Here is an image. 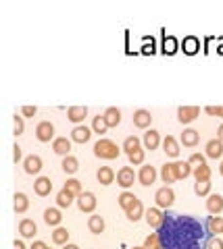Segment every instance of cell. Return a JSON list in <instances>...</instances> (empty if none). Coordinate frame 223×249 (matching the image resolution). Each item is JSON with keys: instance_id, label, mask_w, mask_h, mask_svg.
<instances>
[{"instance_id": "obj_1", "label": "cell", "mask_w": 223, "mask_h": 249, "mask_svg": "<svg viewBox=\"0 0 223 249\" xmlns=\"http://www.w3.org/2000/svg\"><path fill=\"white\" fill-rule=\"evenodd\" d=\"M163 249H204L211 232L204 222L188 214H169L165 212V222L157 231Z\"/></svg>"}, {"instance_id": "obj_2", "label": "cell", "mask_w": 223, "mask_h": 249, "mask_svg": "<svg viewBox=\"0 0 223 249\" xmlns=\"http://www.w3.org/2000/svg\"><path fill=\"white\" fill-rule=\"evenodd\" d=\"M94 154L102 160H115V158H119L121 150L117 147V143L111 142V139H98L94 143Z\"/></svg>"}, {"instance_id": "obj_3", "label": "cell", "mask_w": 223, "mask_h": 249, "mask_svg": "<svg viewBox=\"0 0 223 249\" xmlns=\"http://www.w3.org/2000/svg\"><path fill=\"white\" fill-rule=\"evenodd\" d=\"M155 199H157V206L159 208H171L173 206V201H175V193H173V189L169 185H165V187H161V189L155 193Z\"/></svg>"}, {"instance_id": "obj_4", "label": "cell", "mask_w": 223, "mask_h": 249, "mask_svg": "<svg viewBox=\"0 0 223 249\" xmlns=\"http://www.w3.org/2000/svg\"><path fill=\"white\" fill-rule=\"evenodd\" d=\"M36 137L38 142H50V139H55V124L50 121H40L36 127Z\"/></svg>"}, {"instance_id": "obj_5", "label": "cell", "mask_w": 223, "mask_h": 249, "mask_svg": "<svg viewBox=\"0 0 223 249\" xmlns=\"http://www.w3.org/2000/svg\"><path fill=\"white\" fill-rule=\"evenodd\" d=\"M144 218H146V222H148V227H152L155 231H159L161 224L165 222V214L161 212V208H148L144 212Z\"/></svg>"}, {"instance_id": "obj_6", "label": "cell", "mask_w": 223, "mask_h": 249, "mask_svg": "<svg viewBox=\"0 0 223 249\" xmlns=\"http://www.w3.org/2000/svg\"><path fill=\"white\" fill-rule=\"evenodd\" d=\"M78 206H80L81 212H94V210H96V197H94V193L83 191L81 196L78 197Z\"/></svg>"}, {"instance_id": "obj_7", "label": "cell", "mask_w": 223, "mask_h": 249, "mask_svg": "<svg viewBox=\"0 0 223 249\" xmlns=\"http://www.w3.org/2000/svg\"><path fill=\"white\" fill-rule=\"evenodd\" d=\"M198 114H201V108H198V106H182L178 110V121L186 124V123L194 121Z\"/></svg>"}, {"instance_id": "obj_8", "label": "cell", "mask_w": 223, "mask_h": 249, "mask_svg": "<svg viewBox=\"0 0 223 249\" xmlns=\"http://www.w3.org/2000/svg\"><path fill=\"white\" fill-rule=\"evenodd\" d=\"M136 181V175H134V168L129 166H123L119 173H117V185H121L123 189H127V187H132Z\"/></svg>"}, {"instance_id": "obj_9", "label": "cell", "mask_w": 223, "mask_h": 249, "mask_svg": "<svg viewBox=\"0 0 223 249\" xmlns=\"http://www.w3.org/2000/svg\"><path fill=\"white\" fill-rule=\"evenodd\" d=\"M23 168H25L27 175H38L42 170V158L40 156H36V154L27 156V158L23 160Z\"/></svg>"}, {"instance_id": "obj_10", "label": "cell", "mask_w": 223, "mask_h": 249, "mask_svg": "<svg viewBox=\"0 0 223 249\" xmlns=\"http://www.w3.org/2000/svg\"><path fill=\"white\" fill-rule=\"evenodd\" d=\"M155 178H157V170L155 166H150V164H146L140 168V173H138V181H140L144 187H148L155 183Z\"/></svg>"}, {"instance_id": "obj_11", "label": "cell", "mask_w": 223, "mask_h": 249, "mask_svg": "<svg viewBox=\"0 0 223 249\" xmlns=\"http://www.w3.org/2000/svg\"><path fill=\"white\" fill-rule=\"evenodd\" d=\"M34 191H36L40 197L50 196V191H52V181H50L48 177H40V178H36V183H34Z\"/></svg>"}, {"instance_id": "obj_12", "label": "cell", "mask_w": 223, "mask_h": 249, "mask_svg": "<svg viewBox=\"0 0 223 249\" xmlns=\"http://www.w3.org/2000/svg\"><path fill=\"white\" fill-rule=\"evenodd\" d=\"M150 123H152V114L148 110H144V108H140V110H136L134 112V124L138 129H146V127H150Z\"/></svg>"}, {"instance_id": "obj_13", "label": "cell", "mask_w": 223, "mask_h": 249, "mask_svg": "<svg viewBox=\"0 0 223 249\" xmlns=\"http://www.w3.org/2000/svg\"><path fill=\"white\" fill-rule=\"evenodd\" d=\"M206 210H209L213 216L223 212V197L219 196V193H211L209 196V199H206Z\"/></svg>"}, {"instance_id": "obj_14", "label": "cell", "mask_w": 223, "mask_h": 249, "mask_svg": "<svg viewBox=\"0 0 223 249\" xmlns=\"http://www.w3.org/2000/svg\"><path fill=\"white\" fill-rule=\"evenodd\" d=\"M204 227H206V231L211 232V237H217L219 232H223V218L209 216L206 218V222H204Z\"/></svg>"}, {"instance_id": "obj_15", "label": "cell", "mask_w": 223, "mask_h": 249, "mask_svg": "<svg viewBox=\"0 0 223 249\" xmlns=\"http://www.w3.org/2000/svg\"><path fill=\"white\" fill-rule=\"evenodd\" d=\"M19 232H21V237H25V239H34V235L38 232L36 222L29 220V218H23L19 222Z\"/></svg>"}, {"instance_id": "obj_16", "label": "cell", "mask_w": 223, "mask_h": 249, "mask_svg": "<svg viewBox=\"0 0 223 249\" xmlns=\"http://www.w3.org/2000/svg\"><path fill=\"white\" fill-rule=\"evenodd\" d=\"M90 137H92V131L86 127V124H80V127H75L71 131V139H73V142H78V143L90 142Z\"/></svg>"}, {"instance_id": "obj_17", "label": "cell", "mask_w": 223, "mask_h": 249, "mask_svg": "<svg viewBox=\"0 0 223 249\" xmlns=\"http://www.w3.org/2000/svg\"><path fill=\"white\" fill-rule=\"evenodd\" d=\"M163 150H165V154L169 156V158H178V156H180V143L175 142V137L167 135L163 139Z\"/></svg>"}, {"instance_id": "obj_18", "label": "cell", "mask_w": 223, "mask_h": 249, "mask_svg": "<svg viewBox=\"0 0 223 249\" xmlns=\"http://www.w3.org/2000/svg\"><path fill=\"white\" fill-rule=\"evenodd\" d=\"M52 150L61 156H69V152H71V142H69L67 137H55L52 139Z\"/></svg>"}, {"instance_id": "obj_19", "label": "cell", "mask_w": 223, "mask_h": 249, "mask_svg": "<svg viewBox=\"0 0 223 249\" xmlns=\"http://www.w3.org/2000/svg\"><path fill=\"white\" fill-rule=\"evenodd\" d=\"M206 156L213 160H217L223 156V142L219 139H211V142H206Z\"/></svg>"}, {"instance_id": "obj_20", "label": "cell", "mask_w": 223, "mask_h": 249, "mask_svg": "<svg viewBox=\"0 0 223 249\" xmlns=\"http://www.w3.org/2000/svg\"><path fill=\"white\" fill-rule=\"evenodd\" d=\"M88 116V108L86 106H71L67 110V119L71 123H81Z\"/></svg>"}, {"instance_id": "obj_21", "label": "cell", "mask_w": 223, "mask_h": 249, "mask_svg": "<svg viewBox=\"0 0 223 249\" xmlns=\"http://www.w3.org/2000/svg\"><path fill=\"white\" fill-rule=\"evenodd\" d=\"M102 116H104L106 124H109V129H111V127H117V124L121 123V110H119V108H115V106L106 108Z\"/></svg>"}, {"instance_id": "obj_22", "label": "cell", "mask_w": 223, "mask_h": 249, "mask_svg": "<svg viewBox=\"0 0 223 249\" xmlns=\"http://www.w3.org/2000/svg\"><path fill=\"white\" fill-rule=\"evenodd\" d=\"M61 220H63V216H61V212H59L57 208L44 210V222L48 224V227H59Z\"/></svg>"}, {"instance_id": "obj_23", "label": "cell", "mask_w": 223, "mask_h": 249, "mask_svg": "<svg viewBox=\"0 0 223 249\" xmlns=\"http://www.w3.org/2000/svg\"><path fill=\"white\" fill-rule=\"evenodd\" d=\"M125 216H127L132 222H138V220H140V218L144 216V206H142V201H140V199H136V204H134V206H129V208L125 210Z\"/></svg>"}, {"instance_id": "obj_24", "label": "cell", "mask_w": 223, "mask_h": 249, "mask_svg": "<svg viewBox=\"0 0 223 249\" xmlns=\"http://www.w3.org/2000/svg\"><path fill=\"white\" fill-rule=\"evenodd\" d=\"M13 208H15V212L17 214H23V212H27V208H29V199L25 193H15L13 196Z\"/></svg>"}, {"instance_id": "obj_25", "label": "cell", "mask_w": 223, "mask_h": 249, "mask_svg": "<svg viewBox=\"0 0 223 249\" xmlns=\"http://www.w3.org/2000/svg\"><path fill=\"white\" fill-rule=\"evenodd\" d=\"M88 229H90V232H94V235H101L104 231V218L98 214H92L88 218Z\"/></svg>"}, {"instance_id": "obj_26", "label": "cell", "mask_w": 223, "mask_h": 249, "mask_svg": "<svg viewBox=\"0 0 223 249\" xmlns=\"http://www.w3.org/2000/svg\"><path fill=\"white\" fill-rule=\"evenodd\" d=\"M159 143H161V135H159V131H155V129H150L148 133H144V145H146V150H157L159 147Z\"/></svg>"}, {"instance_id": "obj_27", "label": "cell", "mask_w": 223, "mask_h": 249, "mask_svg": "<svg viewBox=\"0 0 223 249\" xmlns=\"http://www.w3.org/2000/svg\"><path fill=\"white\" fill-rule=\"evenodd\" d=\"M96 178H98V183H101V185H111V183H115V173H113V168L101 166V168H98V173H96Z\"/></svg>"}, {"instance_id": "obj_28", "label": "cell", "mask_w": 223, "mask_h": 249, "mask_svg": "<svg viewBox=\"0 0 223 249\" xmlns=\"http://www.w3.org/2000/svg\"><path fill=\"white\" fill-rule=\"evenodd\" d=\"M173 168H175V177H178V181L180 178H186L192 175V164L190 162H173Z\"/></svg>"}, {"instance_id": "obj_29", "label": "cell", "mask_w": 223, "mask_h": 249, "mask_svg": "<svg viewBox=\"0 0 223 249\" xmlns=\"http://www.w3.org/2000/svg\"><path fill=\"white\" fill-rule=\"evenodd\" d=\"M123 150H125V154H127V156H132L134 152L142 150L140 139H138L136 135H129V137H125V142H123Z\"/></svg>"}, {"instance_id": "obj_30", "label": "cell", "mask_w": 223, "mask_h": 249, "mask_svg": "<svg viewBox=\"0 0 223 249\" xmlns=\"http://www.w3.org/2000/svg\"><path fill=\"white\" fill-rule=\"evenodd\" d=\"M61 166H63V170H65L67 175H73V173H78L80 162H78V158H75V156L69 154V156H65V158H63V164H61Z\"/></svg>"}, {"instance_id": "obj_31", "label": "cell", "mask_w": 223, "mask_h": 249, "mask_svg": "<svg viewBox=\"0 0 223 249\" xmlns=\"http://www.w3.org/2000/svg\"><path fill=\"white\" fill-rule=\"evenodd\" d=\"M182 143L186 145V147H194L198 143V131H194V129H183Z\"/></svg>"}, {"instance_id": "obj_32", "label": "cell", "mask_w": 223, "mask_h": 249, "mask_svg": "<svg viewBox=\"0 0 223 249\" xmlns=\"http://www.w3.org/2000/svg\"><path fill=\"white\" fill-rule=\"evenodd\" d=\"M161 178H163V183H175L178 181V177H175V168H173V162H169V164H165L163 168H161Z\"/></svg>"}, {"instance_id": "obj_33", "label": "cell", "mask_w": 223, "mask_h": 249, "mask_svg": "<svg viewBox=\"0 0 223 249\" xmlns=\"http://www.w3.org/2000/svg\"><path fill=\"white\" fill-rule=\"evenodd\" d=\"M73 193H69L67 189H61L59 191V196H57V204H59V208H69L73 204Z\"/></svg>"}, {"instance_id": "obj_34", "label": "cell", "mask_w": 223, "mask_h": 249, "mask_svg": "<svg viewBox=\"0 0 223 249\" xmlns=\"http://www.w3.org/2000/svg\"><path fill=\"white\" fill-rule=\"evenodd\" d=\"M192 175H194L196 181H209V178H211V168L206 166V164L194 166V170H192Z\"/></svg>"}, {"instance_id": "obj_35", "label": "cell", "mask_w": 223, "mask_h": 249, "mask_svg": "<svg viewBox=\"0 0 223 249\" xmlns=\"http://www.w3.org/2000/svg\"><path fill=\"white\" fill-rule=\"evenodd\" d=\"M52 241H55L57 245H67V241H69V231L63 229V227H57L55 232H52Z\"/></svg>"}, {"instance_id": "obj_36", "label": "cell", "mask_w": 223, "mask_h": 249, "mask_svg": "<svg viewBox=\"0 0 223 249\" xmlns=\"http://www.w3.org/2000/svg\"><path fill=\"white\" fill-rule=\"evenodd\" d=\"M92 129H94V133H98V135H102V133H106V129H109V124H106V121H104V116H94V121H92Z\"/></svg>"}, {"instance_id": "obj_37", "label": "cell", "mask_w": 223, "mask_h": 249, "mask_svg": "<svg viewBox=\"0 0 223 249\" xmlns=\"http://www.w3.org/2000/svg\"><path fill=\"white\" fill-rule=\"evenodd\" d=\"M136 199H138V197L134 196L132 191H123L121 196H119V206H121L123 210H127L129 206H134V204H136Z\"/></svg>"}, {"instance_id": "obj_38", "label": "cell", "mask_w": 223, "mask_h": 249, "mask_svg": "<svg viewBox=\"0 0 223 249\" xmlns=\"http://www.w3.org/2000/svg\"><path fill=\"white\" fill-rule=\"evenodd\" d=\"M63 189H67L69 193H73L75 197H80L81 193H83V191H81V183L78 181V178H69V181L65 183V187H63Z\"/></svg>"}, {"instance_id": "obj_39", "label": "cell", "mask_w": 223, "mask_h": 249, "mask_svg": "<svg viewBox=\"0 0 223 249\" xmlns=\"http://www.w3.org/2000/svg\"><path fill=\"white\" fill-rule=\"evenodd\" d=\"M194 193H196V196H209V193H211V183L209 181H196Z\"/></svg>"}, {"instance_id": "obj_40", "label": "cell", "mask_w": 223, "mask_h": 249, "mask_svg": "<svg viewBox=\"0 0 223 249\" xmlns=\"http://www.w3.org/2000/svg\"><path fill=\"white\" fill-rule=\"evenodd\" d=\"M144 247H146V249H161V241H159V235H157V232H150V235L146 237Z\"/></svg>"}, {"instance_id": "obj_41", "label": "cell", "mask_w": 223, "mask_h": 249, "mask_svg": "<svg viewBox=\"0 0 223 249\" xmlns=\"http://www.w3.org/2000/svg\"><path fill=\"white\" fill-rule=\"evenodd\" d=\"M13 129H15V135H23V131H25V123H23L21 114L13 116Z\"/></svg>"}, {"instance_id": "obj_42", "label": "cell", "mask_w": 223, "mask_h": 249, "mask_svg": "<svg viewBox=\"0 0 223 249\" xmlns=\"http://www.w3.org/2000/svg\"><path fill=\"white\" fill-rule=\"evenodd\" d=\"M183 50H186L188 54H194L198 50V40L196 37H186V40H183Z\"/></svg>"}, {"instance_id": "obj_43", "label": "cell", "mask_w": 223, "mask_h": 249, "mask_svg": "<svg viewBox=\"0 0 223 249\" xmlns=\"http://www.w3.org/2000/svg\"><path fill=\"white\" fill-rule=\"evenodd\" d=\"M127 158H129V164H134V166L142 164V162H144V150H138L132 156H127Z\"/></svg>"}, {"instance_id": "obj_44", "label": "cell", "mask_w": 223, "mask_h": 249, "mask_svg": "<svg viewBox=\"0 0 223 249\" xmlns=\"http://www.w3.org/2000/svg\"><path fill=\"white\" fill-rule=\"evenodd\" d=\"M204 249H223V241L219 237H211L209 241H206Z\"/></svg>"}, {"instance_id": "obj_45", "label": "cell", "mask_w": 223, "mask_h": 249, "mask_svg": "<svg viewBox=\"0 0 223 249\" xmlns=\"http://www.w3.org/2000/svg\"><path fill=\"white\" fill-rule=\"evenodd\" d=\"M204 110H206V114H211V116H221V119H223V106H206Z\"/></svg>"}, {"instance_id": "obj_46", "label": "cell", "mask_w": 223, "mask_h": 249, "mask_svg": "<svg viewBox=\"0 0 223 249\" xmlns=\"http://www.w3.org/2000/svg\"><path fill=\"white\" fill-rule=\"evenodd\" d=\"M188 162H190V164H196V166L206 164V162H204V156H203V154H192Z\"/></svg>"}, {"instance_id": "obj_47", "label": "cell", "mask_w": 223, "mask_h": 249, "mask_svg": "<svg viewBox=\"0 0 223 249\" xmlns=\"http://www.w3.org/2000/svg\"><path fill=\"white\" fill-rule=\"evenodd\" d=\"M36 112H38L36 106H23L21 108V116H34Z\"/></svg>"}, {"instance_id": "obj_48", "label": "cell", "mask_w": 223, "mask_h": 249, "mask_svg": "<svg viewBox=\"0 0 223 249\" xmlns=\"http://www.w3.org/2000/svg\"><path fill=\"white\" fill-rule=\"evenodd\" d=\"M13 160H15V162L21 160V147H19V145H13Z\"/></svg>"}, {"instance_id": "obj_49", "label": "cell", "mask_w": 223, "mask_h": 249, "mask_svg": "<svg viewBox=\"0 0 223 249\" xmlns=\"http://www.w3.org/2000/svg\"><path fill=\"white\" fill-rule=\"evenodd\" d=\"M29 249H50V247H48V245H46V243H44V241H36V243H34L32 247H29Z\"/></svg>"}, {"instance_id": "obj_50", "label": "cell", "mask_w": 223, "mask_h": 249, "mask_svg": "<svg viewBox=\"0 0 223 249\" xmlns=\"http://www.w3.org/2000/svg\"><path fill=\"white\" fill-rule=\"evenodd\" d=\"M217 139H219V142H223V123L219 124V129H217Z\"/></svg>"}, {"instance_id": "obj_51", "label": "cell", "mask_w": 223, "mask_h": 249, "mask_svg": "<svg viewBox=\"0 0 223 249\" xmlns=\"http://www.w3.org/2000/svg\"><path fill=\"white\" fill-rule=\"evenodd\" d=\"M15 249H25V245H23V241H15Z\"/></svg>"}, {"instance_id": "obj_52", "label": "cell", "mask_w": 223, "mask_h": 249, "mask_svg": "<svg viewBox=\"0 0 223 249\" xmlns=\"http://www.w3.org/2000/svg\"><path fill=\"white\" fill-rule=\"evenodd\" d=\"M63 249H80V247H78V245H73V243H67Z\"/></svg>"}, {"instance_id": "obj_53", "label": "cell", "mask_w": 223, "mask_h": 249, "mask_svg": "<svg viewBox=\"0 0 223 249\" xmlns=\"http://www.w3.org/2000/svg\"><path fill=\"white\" fill-rule=\"evenodd\" d=\"M219 173L223 175V162H221V166H219Z\"/></svg>"}, {"instance_id": "obj_54", "label": "cell", "mask_w": 223, "mask_h": 249, "mask_svg": "<svg viewBox=\"0 0 223 249\" xmlns=\"http://www.w3.org/2000/svg\"><path fill=\"white\" fill-rule=\"evenodd\" d=\"M132 249H146V247H132Z\"/></svg>"}, {"instance_id": "obj_55", "label": "cell", "mask_w": 223, "mask_h": 249, "mask_svg": "<svg viewBox=\"0 0 223 249\" xmlns=\"http://www.w3.org/2000/svg\"><path fill=\"white\" fill-rule=\"evenodd\" d=\"M161 249H163V247H161Z\"/></svg>"}]
</instances>
